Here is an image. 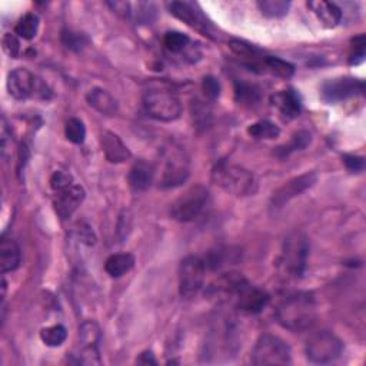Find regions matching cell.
<instances>
[{
  "mask_svg": "<svg viewBox=\"0 0 366 366\" xmlns=\"http://www.w3.org/2000/svg\"><path fill=\"white\" fill-rule=\"evenodd\" d=\"M163 45L167 52L178 54L189 49L190 39L188 35L181 33V32H167L163 38Z\"/></svg>",
  "mask_w": 366,
  "mask_h": 366,
  "instance_id": "cell-30",
  "label": "cell"
},
{
  "mask_svg": "<svg viewBox=\"0 0 366 366\" xmlns=\"http://www.w3.org/2000/svg\"><path fill=\"white\" fill-rule=\"evenodd\" d=\"M135 266V258L130 253H115L106 259L105 270L112 277H122Z\"/></svg>",
  "mask_w": 366,
  "mask_h": 366,
  "instance_id": "cell-23",
  "label": "cell"
},
{
  "mask_svg": "<svg viewBox=\"0 0 366 366\" xmlns=\"http://www.w3.org/2000/svg\"><path fill=\"white\" fill-rule=\"evenodd\" d=\"M8 91L16 100L26 99H42L49 100L52 91L47 84L27 69H15L8 76Z\"/></svg>",
  "mask_w": 366,
  "mask_h": 366,
  "instance_id": "cell-4",
  "label": "cell"
},
{
  "mask_svg": "<svg viewBox=\"0 0 366 366\" xmlns=\"http://www.w3.org/2000/svg\"><path fill=\"white\" fill-rule=\"evenodd\" d=\"M86 100L89 106H92L105 116H115L119 110L118 100L102 88H93L92 91H89V93L86 95Z\"/></svg>",
  "mask_w": 366,
  "mask_h": 366,
  "instance_id": "cell-20",
  "label": "cell"
},
{
  "mask_svg": "<svg viewBox=\"0 0 366 366\" xmlns=\"http://www.w3.org/2000/svg\"><path fill=\"white\" fill-rule=\"evenodd\" d=\"M79 341L82 345L79 362L84 365H100V328L98 326V323L93 321L84 322L79 329Z\"/></svg>",
  "mask_w": 366,
  "mask_h": 366,
  "instance_id": "cell-14",
  "label": "cell"
},
{
  "mask_svg": "<svg viewBox=\"0 0 366 366\" xmlns=\"http://www.w3.org/2000/svg\"><path fill=\"white\" fill-rule=\"evenodd\" d=\"M206 265L199 257H186L179 265V292L182 298L190 299L199 293L204 287Z\"/></svg>",
  "mask_w": 366,
  "mask_h": 366,
  "instance_id": "cell-10",
  "label": "cell"
},
{
  "mask_svg": "<svg viewBox=\"0 0 366 366\" xmlns=\"http://www.w3.org/2000/svg\"><path fill=\"white\" fill-rule=\"evenodd\" d=\"M144 106L146 114L160 122H174L182 115V103L179 98L162 89H153L145 93Z\"/></svg>",
  "mask_w": 366,
  "mask_h": 366,
  "instance_id": "cell-7",
  "label": "cell"
},
{
  "mask_svg": "<svg viewBox=\"0 0 366 366\" xmlns=\"http://www.w3.org/2000/svg\"><path fill=\"white\" fill-rule=\"evenodd\" d=\"M309 252H311V243H309V239L305 234H289L284 242L282 252H280L277 261L279 270L287 277H302L307 266Z\"/></svg>",
  "mask_w": 366,
  "mask_h": 366,
  "instance_id": "cell-3",
  "label": "cell"
},
{
  "mask_svg": "<svg viewBox=\"0 0 366 366\" xmlns=\"http://www.w3.org/2000/svg\"><path fill=\"white\" fill-rule=\"evenodd\" d=\"M70 185H73V178L62 171L54 172L50 178V186L54 192H61L66 188H69Z\"/></svg>",
  "mask_w": 366,
  "mask_h": 366,
  "instance_id": "cell-36",
  "label": "cell"
},
{
  "mask_svg": "<svg viewBox=\"0 0 366 366\" xmlns=\"http://www.w3.org/2000/svg\"><path fill=\"white\" fill-rule=\"evenodd\" d=\"M344 352L342 341L329 330L312 335L306 344V358L309 362L325 365L340 358Z\"/></svg>",
  "mask_w": 366,
  "mask_h": 366,
  "instance_id": "cell-9",
  "label": "cell"
},
{
  "mask_svg": "<svg viewBox=\"0 0 366 366\" xmlns=\"http://www.w3.org/2000/svg\"><path fill=\"white\" fill-rule=\"evenodd\" d=\"M62 43L69 50L80 52L88 46L89 39L84 33H79V32H73V31H63L62 32Z\"/></svg>",
  "mask_w": 366,
  "mask_h": 366,
  "instance_id": "cell-34",
  "label": "cell"
},
{
  "mask_svg": "<svg viewBox=\"0 0 366 366\" xmlns=\"http://www.w3.org/2000/svg\"><path fill=\"white\" fill-rule=\"evenodd\" d=\"M84 196H86V192L80 186V185H70L69 188L56 192V198L53 201V206L58 216L63 220L69 219L77 208L83 204Z\"/></svg>",
  "mask_w": 366,
  "mask_h": 366,
  "instance_id": "cell-16",
  "label": "cell"
},
{
  "mask_svg": "<svg viewBox=\"0 0 366 366\" xmlns=\"http://www.w3.org/2000/svg\"><path fill=\"white\" fill-rule=\"evenodd\" d=\"M363 91H365V84L362 80L351 76H345V77L342 76V77L326 80L321 88V96L326 103L332 105L362 95Z\"/></svg>",
  "mask_w": 366,
  "mask_h": 366,
  "instance_id": "cell-11",
  "label": "cell"
},
{
  "mask_svg": "<svg viewBox=\"0 0 366 366\" xmlns=\"http://www.w3.org/2000/svg\"><path fill=\"white\" fill-rule=\"evenodd\" d=\"M312 140V136L309 132L306 130H299L298 133H295L292 136V139L289 140L288 145H284V146H279L276 149V155L280 158V159H285L288 158L291 153L296 152V151H303L305 148L309 146V144H311Z\"/></svg>",
  "mask_w": 366,
  "mask_h": 366,
  "instance_id": "cell-24",
  "label": "cell"
},
{
  "mask_svg": "<svg viewBox=\"0 0 366 366\" xmlns=\"http://www.w3.org/2000/svg\"><path fill=\"white\" fill-rule=\"evenodd\" d=\"M318 181V175L315 172H307L300 176H296L287 183H284L279 189H276L270 198V206L273 209L284 208L288 205L296 196L302 195L307 189H311Z\"/></svg>",
  "mask_w": 366,
  "mask_h": 366,
  "instance_id": "cell-12",
  "label": "cell"
},
{
  "mask_svg": "<svg viewBox=\"0 0 366 366\" xmlns=\"http://www.w3.org/2000/svg\"><path fill=\"white\" fill-rule=\"evenodd\" d=\"M247 133L257 139H276L280 135V129L269 121H259L247 128Z\"/></svg>",
  "mask_w": 366,
  "mask_h": 366,
  "instance_id": "cell-31",
  "label": "cell"
},
{
  "mask_svg": "<svg viewBox=\"0 0 366 366\" xmlns=\"http://www.w3.org/2000/svg\"><path fill=\"white\" fill-rule=\"evenodd\" d=\"M163 172L160 188L171 189L183 185L190 174V163L186 152L176 144H169L163 148Z\"/></svg>",
  "mask_w": 366,
  "mask_h": 366,
  "instance_id": "cell-5",
  "label": "cell"
},
{
  "mask_svg": "<svg viewBox=\"0 0 366 366\" xmlns=\"http://www.w3.org/2000/svg\"><path fill=\"white\" fill-rule=\"evenodd\" d=\"M12 153V133L8 129V125L3 122L2 128V155L8 158Z\"/></svg>",
  "mask_w": 366,
  "mask_h": 366,
  "instance_id": "cell-42",
  "label": "cell"
},
{
  "mask_svg": "<svg viewBox=\"0 0 366 366\" xmlns=\"http://www.w3.org/2000/svg\"><path fill=\"white\" fill-rule=\"evenodd\" d=\"M169 12L186 23L188 26L193 27L198 32L204 33L205 36H211V32L213 29L212 23L206 19V16L202 13L201 8L196 3L190 2H172L167 5Z\"/></svg>",
  "mask_w": 366,
  "mask_h": 366,
  "instance_id": "cell-13",
  "label": "cell"
},
{
  "mask_svg": "<svg viewBox=\"0 0 366 366\" xmlns=\"http://www.w3.org/2000/svg\"><path fill=\"white\" fill-rule=\"evenodd\" d=\"M276 321L285 329L302 332L317 322V300L309 292H296L287 296L277 305Z\"/></svg>",
  "mask_w": 366,
  "mask_h": 366,
  "instance_id": "cell-1",
  "label": "cell"
},
{
  "mask_svg": "<svg viewBox=\"0 0 366 366\" xmlns=\"http://www.w3.org/2000/svg\"><path fill=\"white\" fill-rule=\"evenodd\" d=\"M202 88H204L205 95H206L209 99H216V98L220 95V83H219L215 77H212V76H208V77L204 79Z\"/></svg>",
  "mask_w": 366,
  "mask_h": 366,
  "instance_id": "cell-38",
  "label": "cell"
},
{
  "mask_svg": "<svg viewBox=\"0 0 366 366\" xmlns=\"http://www.w3.org/2000/svg\"><path fill=\"white\" fill-rule=\"evenodd\" d=\"M234 299H235V305L239 311L252 314V315L261 314L270 300L269 295L265 291L257 287H252L247 280L234 295Z\"/></svg>",
  "mask_w": 366,
  "mask_h": 366,
  "instance_id": "cell-15",
  "label": "cell"
},
{
  "mask_svg": "<svg viewBox=\"0 0 366 366\" xmlns=\"http://www.w3.org/2000/svg\"><path fill=\"white\" fill-rule=\"evenodd\" d=\"M136 363H140V365H156L158 362H156L155 356H153V353L146 351V352L139 355V358L136 359Z\"/></svg>",
  "mask_w": 366,
  "mask_h": 366,
  "instance_id": "cell-43",
  "label": "cell"
},
{
  "mask_svg": "<svg viewBox=\"0 0 366 366\" xmlns=\"http://www.w3.org/2000/svg\"><path fill=\"white\" fill-rule=\"evenodd\" d=\"M100 142L103 153L110 163H123L132 158V153L123 144V140L114 132H103Z\"/></svg>",
  "mask_w": 366,
  "mask_h": 366,
  "instance_id": "cell-18",
  "label": "cell"
},
{
  "mask_svg": "<svg viewBox=\"0 0 366 366\" xmlns=\"http://www.w3.org/2000/svg\"><path fill=\"white\" fill-rule=\"evenodd\" d=\"M65 135L69 142L75 145H82L84 142V139H86V128H84L80 119L72 118L66 122Z\"/></svg>",
  "mask_w": 366,
  "mask_h": 366,
  "instance_id": "cell-32",
  "label": "cell"
},
{
  "mask_svg": "<svg viewBox=\"0 0 366 366\" xmlns=\"http://www.w3.org/2000/svg\"><path fill=\"white\" fill-rule=\"evenodd\" d=\"M258 8L264 16L279 19L288 15L291 2H285V0H262V2H258Z\"/></svg>",
  "mask_w": 366,
  "mask_h": 366,
  "instance_id": "cell-27",
  "label": "cell"
},
{
  "mask_svg": "<svg viewBox=\"0 0 366 366\" xmlns=\"http://www.w3.org/2000/svg\"><path fill=\"white\" fill-rule=\"evenodd\" d=\"M155 178V169L145 160H136L130 167L128 181L135 192H145L151 188Z\"/></svg>",
  "mask_w": 366,
  "mask_h": 366,
  "instance_id": "cell-19",
  "label": "cell"
},
{
  "mask_svg": "<svg viewBox=\"0 0 366 366\" xmlns=\"http://www.w3.org/2000/svg\"><path fill=\"white\" fill-rule=\"evenodd\" d=\"M76 236L86 245H95L96 242V236L93 231L89 227H86V224H80V227L76 229Z\"/></svg>",
  "mask_w": 366,
  "mask_h": 366,
  "instance_id": "cell-40",
  "label": "cell"
},
{
  "mask_svg": "<svg viewBox=\"0 0 366 366\" xmlns=\"http://www.w3.org/2000/svg\"><path fill=\"white\" fill-rule=\"evenodd\" d=\"M252 363L257 366L266 365H291L292 355L289 345L273 335L261 336L252 351Z\"/></svg>",
  "mask_w": 366,
  "mask_h": 366,
  "instance_id": "cell-8",
  "label": "cell"
},
{
  "mask_svg": "<svg viewBox=\"0 0 366 366\" xmlns=\"http://www.w3.org/2000/svg\"><path fill=\"white\" fill-rule=\"evenodd\" d=\"M2 45H3V50H5V53L8 56H10V58H13V59L19 58V54H20V42H19V39L15 35L6 33L3 36Z\"/></svg>",
  "mask_w": 366,
  "mask_h": 366,
  "instance_id": "cell-37",
  "label": "cell"
},
{
  "mask_svg": "<svg viewBox=\"0 0 366 366\" xmlns=\"http://www.w3.org/2000/svg\"><path fill=\"white\" fill-rule=\"evenodd\" d=\"M270 102L272 106L277 109L280 116H282L285 121H292L300 115L302 100L299 93L293 89H287L275 93Z\"/></svg>",
  "mask_w": 366,
  "mask_h": 366,
  "instance_id": "cell-17",
  "label": "cell"
},
{
  "mask_svg": "<svg viewBox=\"0 0 366 366\" xmlns=\"http://www.w3.org/2000/svg\"><path fill=\"white\" fill-rule=\"evenodd\" d=\"M262 66L265 68V70H269L270 73L279 76V77H291L295 73V66L291 65L287 61H282L279 58H273V56H266L264 58V63Z\"/></svg>",
  "mask_w": 366,
  "mask_h": 366,
  "instance_id": "cell-29",
  "label": "cell"
},
{
  "mask_svg": "<svg viewBox=\"0 0 366 366\" xmlns=\"http://www.w3.org/2000/svg\"><path fill=\"white\" fill-rule=\"evenodd\" d=\"M212 181L235 196H250L258 190V179L247 169L227 162L218 163L212 171Z\"/></svg>",
  "mask_w": 366,
  "mask_h": 366,
  "instance_id": "cell-2",
  "label": "cell"
},
{
  "mask_svg": "<svg viewBox=\"0 0 366 366\" xmlns=\"http://www.w3.org/2000/svg\"><path fill=\"white\" fill-rule=\"evenodd\" d=\"M22 255H20V247L13 239L3 238L2 243H0V266H2V272H13L20 266Z\"/></svg>",
  "mask_w": 366,
  "mask_h": 366,
  "instance_id": "cell-22",
  "label": "cell"
},
{
  "mask_svg": "<svg viewBox=\"0 0 366 366\" xmlns=\"http://www.w3.org/2000/svg\"><path fill=\"white\" fill-rule=\"evenodd\" d=\"M307 6L309 9H312L317 17L326 27H336L342 20V10L335 3L325 2V0H315V2H309Z\"/></svg>",
  "mask_w": 366,
  "mask_h": 366,
  "instance_id": "cell-21",
  "label": "cell"
},
{
  "mask_svg": "<svg viewBox=\"0 0 366 366\" xmlns=\"http://www.w3.org/2000/svg\"><path fill=\"white\" fill-rule=\"evenodd\" d=\"M365 36L360 35L353 39L352 45V52L349 56V63L351 65H359L365 59Z\"/></svg>",
  "mask_w": 366,
  "mask_h": 366,
  "instance_id": "cell-35",
  "label": "cell"
},
{
  "mask_svg": "<svg viewBox=\"0 0 366 366\" xmlns=\"http://www.w3.org/2000/svg\"><path fill=\"white\" fill-rule=\"evenodd\" d=\"M110 9L114 10L116 15L129 19L132 16V5L129 2H107Z\"/></svg>",
  "mask_w": 366,
  "mask_h": 366,
  "instance_id": "cell-41",
  "label": "cell"
},
{
  "mask_svg": "<svg viewBox=\"0 0 366 366\" xmlns=\"http://www.w3.org/2000/svg\"><path fill=\"white\" fill-rule=\"evenodd\" d=\"M38 31H39V17L33 13L24 15L15 27V33L24 40L35 39Z\"/></svg>",
  "mask_w": 366,
  "mask_h": 366,
  "instance_id": "cell-26",
  "label": "cell"
},
{
  "mask_svg": "<svg viewBox=\"0 0 366 366\" xmlns=\"http://www.w3.org/2000/svg\"><path fill=\"white\" fill-rule=\"evenodd\" d=\"M209 199V192L205 186L202 185H195L192 188H189L183 195H181L179 198L171 205V218L182 222V223H188V222H193L198 219L206 204Z\"/></svg>",
  "mask_w": 366,
  "mask_h": 366,
  "instance_id": "cell-6",
  "label": "cell"
},
{
  "mask_svg": "<svg viewBox=\"0 0 366 366\" xmlns=\"http://www.w3.org/2000/svg\"><path fill=\"white\" fill-rule=\"evenodd\" d=\"M344 163L348 167V171H351V172H360V171H363V167H365L363 158L353 156V155H345Z\"/></svg>",
  "mask_w": 366,
  "mask_h": 366,
  "instance_id": "cell-39",
  "label": "cell"
},
{
  "mask_svg": "<svg viewBox=\"0 0 366 366\" xmlns=\"http://www.w3.org/2000/svg\"><path fill=\"white\" fill-rule=\"evenodd\" d=\"M229 47L232 49V52L239 56V58H243V59H247V61H252L253 66H257V61L258 58H264V56H261V52L255 47V46H250L245 42H241V40H232L229 43Z\"/></svg>",
  "mask_w": 366,
  "mask_h": 366,
  "instance_id": "cell-33",
  "label": "cell"
},
{
  "mask_svg": "<svg viewBox=\"0 0 366 366\" xmlns=\"http://www.w3.org/2000/svg\"><path fill=\"white\" fill-rule=\"evenodd\" d=\"M235 98L239 105L253 106L261 100V89L255 84L238 82L235 84Z\"/></svg>",
  "mask_w": 366,
  "mask_h": 366,
  "instance_id": "cell-25",
  "label": "cell"
},
{
  "mask_svg": "<svg viewBox=\"0 0 366 366\" xmlns=\"http://www.w3.org/2000/svg\"><path fill=\"white\" fill-rule=\"evenodd\" d=\"M68 337V330L65 326L62 325H53V326H47L43 328L40 330V340L46 346L50 348H56V346H61Z\"/></svg>",
  "mask_w": 366,
  "mask_h": 366,
  "instance_id": "cell-28",
  "label": "cell"
}]
</instances>
